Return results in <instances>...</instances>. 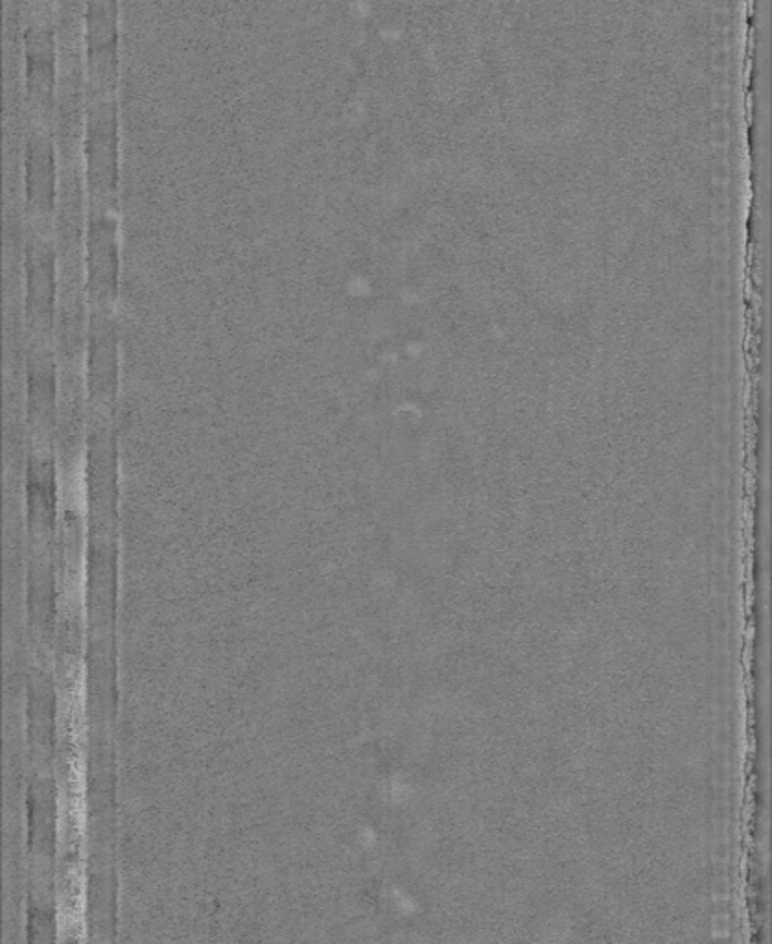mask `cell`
Returning a JSON list of instances; mask_svg holds the SVG:
<instances>
[{"label":"cell","mask_w":772,"mask_h":944,"mask_svg":"<svg viewBox=\"0 0 772 944\" xmlns=\"http://www.w3.org/2000/svg\"><path fill=\"white\" fill-rule=\"evenodd\" d=\"M28 395L33 446L52 449L56 426V362L50 345L32 344L28 358Z\"/></svg>","instance_id":"obj_4"},{"label":"cell","mask_w":772,"mask_h":944,"mask_svg":"<svg viewBox=\"0 0 772 944\" xmlns=\"http://www.w3.org/2000/svg\"><path fill=\"white\" fill-rule=\"evenodd\" d=\"M56 288L55 246L49 235L33 229L27 246V308L32 344L52 342Z\"/></svg>","instance_id":"obj_3"},{"label":"cell","mask_w":772,"mask_h":944,"mask_svg":"<svg viewBox=\"0 0 772 944\" xmlns=\"http://www.w3.org/2000/svg\"><path fill=\"white\" fill-rule=\"evenodd\" d=\"M117 213L91 207L86 236V291L91 308L113 311L119 295Z\"/></svg>","instance_id":"obj_2"},{"label":"cell","mask_w":772,"mask_h":944,"mask_svg":"<svg viewBox=\"0 0 772 944\" xmlns=\"http://www.w3.org/2000/svg\"><path fill=\"white\" fill-rule=\"evenodd\" d=\"M87 342L89 409L91 413L115 417L119 395V331L113 311L91 308Z\"/></svg>","instance_id":"obj_1"}]
</instances>
